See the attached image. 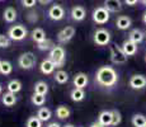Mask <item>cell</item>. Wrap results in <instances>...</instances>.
Here are the masks:
<instances>
[{
    "mask_svg": "<svg viewBox=\"0 0 146 127\" xmlns=\"http://www.w3.org/2000/svg\"><path fill=\"white\" fill-rule=\"evenodd\" d=\"M97 81L103 86H113L118 80V75H117L116 70L111 66H102L100 69H98L97 76H95Z\"/></svg>",
    "mask_w": 146,
    "mask_h": 127,
    "instance_id": "obj_1",
    "label": "cell"
},
{
    "mask_svg": "<svg viewBox=\"0 0 146 127\" xmlns=\"http://www.w3.org/2000/svg\"><path fill=\"white\" fill-rule=\"evenodd\" d=\"M50 59L56 67H62L65 64V50L61 46H53L50 50Z\"/></svg>",
    "mask_w": 146,
    "mask_h": 127,
    "instance_id": "obj_2",
    "label": "cell"
},
{
    "mask_svg": "<svg viewBox=\"0 0 146 127\" xmlns=\"http://www.w3.org/2000/svg\"><path fill=\"white\" fill-rule=\"evenodd\" d=\"M111 61L117 65L127 63V55L122 50V46H118L116 43L111 46Z\"/></svg>",
    "mask_w": 146,
    "mask_h": 127,
    "instance_id": "obj_3",
    "label": "cell"
},
{
    "mask_svg": "<svg viewBox=\"0 0 146 127\" xmlns=\"http://www.w3.org/2000/svg\"><path fill=\"white\" fill-rule=\"evenodd\" d=\"M36 63H37V57H36V55L33 52H24V53H22L18 59L19 66L24 70L33 69Z\"/></svg>",
    "mask_w": 146,
    "mask_h": 127,
    "instance_id": "obj_4",
    "label": "cell"
},
{
    "mask_svg": "<svg viewBox=\"0 0 146 127\" xmlns=\"http://www.w3.org/2000/svg\"><path fill=\"white\" fill-rule=\"evenodd\" d=\"M28 32H27V28L22 24H17L10 27L9 32H8V36L12 41H22L27 37Z\"/></svg>",
    "mask_w": 146,
    "mask_h": 127,
    "instance_id": "obj_5",
    "label": "cell"
},
{
    "mask_svg": "<svg viewBox=\"0 0 146 127\" xmlns=\"http://www.w3.org/2000/svg\"><path fill=\"white\" fill-rule=\"evenodd\" d=\"M93 21L97 24H106L109 21V12L104 7H98L93 10Z\"/></svg>",
    "mask_w": 146,
    "mask_h": 127,
    "instance_id": "obj_6",
    "label": "cell"
},
{
    "mask_svg": "<svg viewBox=\"0 0 146 127\" xmlns=\"http://www.w3.org/2000/svg\"><path fill=\"white\" fill-rule=\"evenodd\" d=\"M111 42V33L104 28L97 29L94 33V43L98 46H106Z\"/></svg>",
    "mask_w": 146,
    "mask_h": 127,
    "instance_id": "obj_7",
    "label": "cell"
},
{
    "mask_svg": "<svg viewBox=\"0 0 146 127\" xmlns=\"http://www.w3.org/2000/svg\"><path fill=\"white\" fill-rule=\"evenodd\" d=\"M75 36V28L74 27H65L64 29H61L57 35V41L60 43H67L69 41H71V38Z\"/></svg>",
    "mask_w": 146,
    "mask_h": 127,
    "instance_id": "obj_8",
    "label": "cell"
},
{
    "mask_svg": "<svg viewBox=\"0 0 146 127\" xmlns=\"http://www.w3.org/2000/svg\"><path fill=\"white\" fill-rule=\"evenodd\" d=\"M48 17L52 19V21H61V19L65 17V10H64V8L58 4L52 5L48 10Z\"/></svg>",
    "mask_w": 146,
    "mask_h": 127,
    "instance_id": "obj_9",
    "label": "cell"
},
{
    "mask_svg": "<svg viewBox=\"0 0 146 127\" xmlns=\"http://www.w3.org/2000/svg\"><path fill=\"white\" fill-rule=\"evenodd\" d=\"M130 86L132 89H142L146 86V76L144 75H132L130 79Z\"/></svg>",
    "mask_w": 146,
    "mask_h": 127,
    "instance_id": "obj_10",
    "label": "cell"
},
{
    "mask_svg": "<svg viewBox=\"0 0 146 127\" xmlns=\"http://www.w3.org/2000/svg\"><path fill=\"white\" fill-rule=\"evenodd\" d=\"M104 8L109 13H117L122 9V1L121 0H104Z\"/></svg>",
    "mask_w": 146,
    "mask_h": 127,
    "instance_id": "obj_11",
    "label": "cell"
},
{
    "mask_svg": "<svg viewBox=\"0 0 146 127\" xmlns=\"http://www.w3.org/2000/svg\"><path fill=\"white\" fill-rule=\"evenodd\" d=\"M131 24H132V21H131V18L130 17H127V15H119L118 18H117V21H116L117 28L121 29V31L128 29V28L131 27Z\"/></svg>",
    "mask_w": 146,
    "mask_h": 127,
    "instance_id": "obj_12",
    "label": "cell"
},
{
    "mask_svg": "<svg viewBox=\"0 0 146 127\" xmlns=\"http://www.w3.org/2000/svg\"><path fill=\"white\" fill-rule=\"evenodd\" d=\"M122 50L127 56H133L137 52V43L132 42L131 39H126L122 43Z\"/></svg>",
    "mask_w": 146,
    "mask_h": 127,
    "instance_id": "obj_13",
    "label": "cell"
},
{
    "mask_svg": "<svg viewBox=\"0 0 146 127\" xmlns=\"http://www.w3.org/2000/svg\"><path fill=\"white\" fill-rule=\"evenodd\" d=\"M88 75L84 74V72H78L76 75L74 76V85L75 88H81L84 89L88 84Z\"/></svg>",
    "mask_w": 146,
    "mask_h": 127,
    "instance_id": "obj_14",
    "label": "cell"
},
{
    "mask_svg": "<svg viewBox=\"0 0 146 127\" xmlns=\"http://www.w3.org/2000/svg\"><path fill=\"white\" fill-rule=\"evenodd\" d=\"M85 15H86L85 9H84L83 7H80V5H75V7L71 9V18L74 19V21L81 22L84 18H85Z\"/></svg>",
    "mask_w": 146,
    "mask_h": 127,
    "instance_id": "obj_15",
    "label": "cell"
},
{
    "mask_svg": "<svg viewBox=\"0 0 146 127\" xmlns=\"http://www.w3.org/2000/svg\"><path fill=\"white\" fill-rule=\"evenodd\" d=\"M55 67H56V66H55V64L52 63L51 59H46V60H43V61L41 63L40 69H41V72H42V74L50 75V74H52V72H53Z\"/></svg>",
    "mask_w": 146,
    "mask_h": 127,
    "instance_id": "obj_16",
    "label": "cell"
},
{
    "mask_svg": "<svg viewBox=\"0 0 146 127\" xmlns=\"http://www.w3.org/2000/svg\"><path fill=\"white\" fill-rule=\"evenodd\" d=\"M98 122L102 123L104 127L112 126V111H103V112H100L99 117H98Z\"/></svg>",
    "mask_w": 146,
    "mask_h": 127,
    "instance_id": "obj_17",
    "label": "cell"
},
{
    "mask_svg": "<svg viewBox=\"0 0 146 127\" xmlns=\"http://www.w3.org/2000/svg\"><path fill=\"white\" fill-rule=\"evenodd\" d=\"M1 102H3V104H4V106H7V107H13L14 104L17 103L15 93L8 92V93H5V94H3Z\"/></svg>",
    "mask_w": 146,
    "mask_h": 127,
    "instance_id": "obj_18",
    "label": "cell"
},
{
    "mask_svg": "<svg viewBox=\"0 0 146 127\" xmlns=\"http://www.w3.org/2000/svg\"><path fill=\"white\" fill-rule=\"evenodd\" d=\"M3 17H4V21L7 22V23H13V22L17 19V10L12 7H8L7 9L4 10Z\"/></svg>",
    "mask_w": 146,
    "mask_h": 127,
    "instance_id": "obj_19",
    "label": "cell"
},
{
    "mask_svg": "<svg viewBox=\"0 0 146 127\" xmlns=\"http://www.w3.org/2000/svg\"><path fill=\"white\" fill-rule=\"evenodd\" d=\"M144 37H145V35L142 33V31H140V29H132L130 32V35H128V39H131L132 42H135V43H140V42H142L144 41Z\"/></svg>",
    "mask_w": 146,
    "mask_h": 127,
    "instance_id": "obj_20",
    "label": "cell"
},
{
    "mask_svg": "<svg viewBox=\"0 0 146 127\" xmlns=\"http://www.w3.org/2000/svg\"><path fill=\"white\" fill-rule=\"evenodd\" d=\"M31 36H32V39L36 43H40L43 39H46V33H44V31L42 28H35L32 31V33H31Z\"/></svg>",
    "mask_w": 146,
    "mask_h": 127,
    "instance_id": "obj_21",
    "label": "cell"
},
{
    "mask_svg": "<svg viewBox=\"0 0 146 127\" xmlns=\"http://www.w3.org/2000/svg\"><path fill=\"white\" fill-rule=\"evenodd\" d=\"M70 97H71V99L74 102H81L84 98H85V92H84L81 88H75V89L71 90Z\"/></svg>",
    "mask_w": 146,
    "mask_h": 127,
    "instance_id": "obj_22",
    "label": "cell"
},
{
    "mask_svg": "<svg viewBox=\"0 0 146 127\" xmlns=\"http://www.w3.org/2000/svg\"><path fill=\"white\" fill-rule=\"evenodd\" d=\"M56 116L60 120H66V118L70 117V109L66 106H58L56 108Z\"/></svg>",
    "mask_w": 146,
    "mask_h": 127,
    "instance_id": "obj_23",
    "label": "cell"
},
{
    "mask_svg": "<svg viewBox=\"0 0 146 127\" xmlns=\"http://www.w3.org/2000/svg\"><path fill=\"white\" fill-rule=\"evenodd\" d=\"M51 111H50L48 108H46V107H42L40 108V111H38L37 113V117L40 118L42 122H46V121H48L50 118H51Z\"/></svg>",
    "mask_w": 146,
    "mask_h": 127,
    "instance_id": "obj_24",
    "label": "cell"
},
{
    "mask_svg": "<svg viewBox=\"0 0 146 127\" xmlns=\"http://www.w3.org/2000/svg\"><path fill=\"white\" fill-rule=\"evenodd\" d=\"M55 80H56V83H58V84H65V83H67V80H69V75H67V72L64 71V70H58L55 74Z\"/></svg>",
    "mask_w": 146,
    "mask_h": 127,
    "instance_id": "obj_25",
    "label": "cell"
},
{
    "mask_svg": "<svg viewBox=\"0 0 146 127\" xmlns=\"http://www.w3.org/2000/svg\"><path fill=\"white\" fill-rule=\"evenodd\" d=\"M21 89H22V83L19 80H17V79L10 80L9 83H8V92L18 93V92H21Z\"/></svg>",
    "mask_w": 146,
    "mask_h": 127,
    "instance_id": "obj_26",
    "label": "cell"
},
{
    "mask_svg": "<svg viewBox=\"0 0 146 127\" xmlns=\"http://www.w3.org/2000/svg\"><path fill=\"white\" fill-rule=\"evenodd\" d=\"M132 125L135 127H145L146 117L144 114H135L132 117Z\"/></svg>",
    "mask_w": 146,
    "mask_h": 127,
    "instance_id": "obj_27",
    "label": "cell"
},
{
    "mask_svg": "<svg viewBox=\"0 0 146 127\" xmlns=\"http://www.w3.org/2000/svg\"><path fill=\"white\" fill-rule=\"evenodd\" d=\"M48 92V85L46 81H37L35 85V93H40V94H47Z\"/></svg>",
    "mask_w": 146,
    "mask_h": 127,
    "instance_id": "obj_28",
    "label": "cell"
},
{
    "mask_svg": "<svg viewBox=\"0 0 146 127\" xmlns=\"http://www.w3.org/2000/svg\"><path fill=\"white\" fill-rule=\"evenodd\" d=\"M53 46H55V45H53V42L51 41V39H48V38L43 39L42 42L37 43L38 50H41V51H48V50H51Z\"/></svg>",
    "mask_w": 146,
    "mask_h": 127,
    "instance_id": "obj_29",
    "label": "cell"
},
{
    "mask_svg": "<svg viewBox=\"0 0 146 127\" xmlns=\"http://www.w3.org/2000/svg\"><path fill=\"white\" fill-rule=\"evenodd\" d=\"M13 70V66L9 61H1L0 63V72L3 75H9Z\"/></svg>",
    "mask_w": 146,
    "mask_h": 127,
    "instance_id": "obj_30",
    "label": "cell"
},
{
    "mask_svg": "<svg viewBox=\"0 0 146 127\" xmlns=\"http://www.w3.org/2000/svg\"><path fill=\"white\" fill-rule=\"evenodd\" d=\"M44 102H46V97L44 94H40V93H35L32 95V103L35 106H43Z\"/></svg>",
    "mask_w": 146,
    "mask_h": 127,
    "instance_id": "obj_31",
    "label": "cell"
},
{
    "mask_svg": "<svg viewBox=\"0 0 146 127\" xmlns=\"http://www.w3.org/2000/svg\"><path fill=\"white\" fill-rule=\"evenodd\" d=\"M27 127H42V121L38 117H29L26 123Z\"/></svg>",
    "mask_w": 146,
    "mask_h": 127,
    "instance_id": "obj_32",
    "label": "cell"
},
{
    "mask_svg": "<svg viewBox=\"0 0 146 127\" xmlns=\"http://www.w3.org/2000/svg\"><path fill=\"white\" fill-rule=\"evenodd\" d=\"M121 121H122V117H121L119 111H117V109H113V111H112V126L119 125Z\"/></svg>",
    "mask_w": 146,
    "mask_h": 127,
    "instance_id": "obj_33",
    "label": "cell"
},
{
    "mask_svg": "<svg viewBox=\"0 0 146 127\" xmlns=\"http://www.w3.org/2000/svg\"><path fill=\"white\" fill-rule=\"evenodd\" d=\"M10 46V38L4 35H0V49H5V47Z\"/></svg>",
    "mask_w": 146,
    "mask_h": 127,
    "instance_id": "obj_34",
    "label": "cell"
},
{
    "mask_svg": "<svg viewBox=\"0 0 146 127\" xmlns=\"http://www.w3.org/2000/svg\"><path fill=\"white\" fill-rule=\"evenodd\" d=\"M24 8H33L36 5V0H22Z\"/></svg>",
    "mask_w": 146,
    "mask_h": 127,
    "instance_id": "obj_35",
    "label": "cell"
},
{
    "mask_svg": "<svg viewBox=\"0 0 146 127\" xmlns=\"http://www.w3.org/2000/svg\"><path fill=\"white\" fill-rule=\"evenodd\" d=\"M137 1H139V0H125V3H126V4H127V5H131V7L136 4Z\"/></svg>",
    "mask_w": 146,
    "mask_h": 127,
    "instance_id": "obj_36",
    "label": "cell"
},
{
    "mask_svg": "<svg viewBox=\"0 0 146 127\" xmlns=\"http://www.w3.org/2000/svg\"><path fill=\"white\" fill-rule=\"evenodd\" d=\"M37 1L42 5H47V4H50V3H52V0H37Z\"/></svg>",
    "mask_w": 146,
    "mask_h": 127,
    "instance_id": "obj_37",
    "label": "cell"
},
{
    "mask_svg": "<svg viewBox=\"0 0 146 127\" xmlns=\"http://www.w3.org/2000/svg\"><path fill=\"white\" fill-rule=\"evenodd\" d=\"M90 127H104L102 125V123H99V122H94V123H92Z\"/></svg>",
    "mask_w": 146,
    "mask_h": 127,
    "instance_id": "obj_38",
    "label": "cell"
},
{
    "mask_svg": "<svg viewBox=\"0 0 146 127\" xmlns=\"http://www.w3.org/2000/svg\"><path fill=\"white\" fill-rule=\"evenodd\" d=\"M47 127H61V126L58 125V123H56V122H52V123H50Z\"/></svg>",
    "mask_w": 146,
    "mask_h": 127,
    "instance_id": "obj_39",
    "label": "cell"
},
{
    "mask_svg": "<svg viewBox=\"0 0 146 127\" xmlns=\"http://www.w3.org/2000/svg\"><path fill=\"white\" fill-rule=\"evenodd\" d=\"M142 21H144V23L146 24V12H145V14H144V17H142Z\"/></svg>",
    "mask_w": 146,
    "mask_h": 127,
    "instance_id": "obj_40",
    "label": "cell"
},
{
    "mask_svg": "<svg viewBox=\"0 0 146 127\" xmlns=\"http://www.w3.org/2000/svg\"><path fill=\"white\" fill-rule=\"evenodd\" d=\"M141 3H142L144 5H146V0H141Z\"/></svg>",
    "mask_w": 146,
    "mask_h": 127,
    "instance_id": "obj_41",
    "label": "cell"
},
{
    "mask_svg": "<svg viewBox=\"0 0 146 127\" xmlns=\"http://www.w3.org/2000/svg\"><path fill=\"white\" fill-rule=\"evenodd\" d=\"M64 127H74L72 125H66V126H64Z\"/></svg>",
    "mask_w": 146,
    "mask_h": 127,
    "instance_id": "obj_42",
    "label": "cell"
},
{
    "mask_svg": "<svg viewBox=\"0 0 146 127\" xmlns=\"http://www.w3.org/2000/svg\"><path fill=\"white\" fill-rule=\"evenodd\" d=\"M1 90H3V88H1V85H0V94H1Z\"/></svg>",
    "mask_w": 146,
    "mask_h": 127,
    "instance_id": "obj_43",
    "label": "cell"
},
{
    "mask_svg": "<svg viewBox=\"0 0 146 127\" xmlns=\"http://www.w3.org/2000/svg\"><path fill=\"white\" fill-rule=\"evenodd\" d=\"M145 61H146V57H145Z\"/></svg>",
    "mask_w": 146,
    "mask_h": 127,
    "instance_id": "obj_44",
    "label": "cell"
},
{
    "mask_svg": "<svg viewBox=\"0 0 146 127\" xmlns=\"http://www.w3.org/2000/svg\"><path fill=\"white\" fill-rule=\"evenodd\" d=\"M145 127H146V125H145Z\"/></svg>",
    "mask_w": 146,
    "mask_h": 127,
    "instance_id": "obj_45",
    "label": "cell"
},
{
    "mask_svg": "<svg viewBox=\"0 0 146 127\" xmlns=\"http://www.w3.org/2000/svg\"><path fill=\"white\" fill-rule=\"evenodd\" d=\"M0 63H1V61H0Z\"/></svg>",
    "mask_w": 146,
    "mask_h": 127,
    "instance_id": "obj_46",
    "label": "cell"
}]
</instances>
